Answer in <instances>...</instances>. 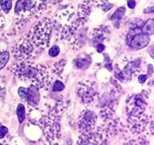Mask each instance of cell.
Wrapping results in <instances>:
<instances>
[{
	"instance_id": "6da1fadb",
	"label": "cell",
	"mask_w": 154,
	"mask_h": 145,
	"mask_svg": "<svg viewBox=\"0 0 154 145\" xmlns=\"http://www.w3.org/2000/svg\"><path fill=\"white\" fill-rule=\"evenodd\" d=\"M13 72L18 79L29 82L39 89L47 87L51 83L48 68L30 60H22L13 66Z\"/></svg>"
},
{
	"instance_id": "7a4b0ae2",
	"label": "cell",
	"mask_w": 154,
	"mask_h": 145,
	"mask_svg": "<svg viewBox=\"0 0 154 145\" xmlns=\"http://www.w3.org/2000/svg\"><path fill=\"white\" fill-rule=\"evenodd\" d=\"M48 8L47 0H17L14 14L19 18H29L41 16Z\"/></svg>"
},
{
	"instance_id": "3957f363",
	"label": "cell",
	"mask_w": 154,
	"mask_h": 145,
	"mask_svg": "<svg viewBox=\"0 0 154 145\" xmlns=\"http://www.w3.org/2000/svg\"><path fill=\"white\" fill-rule=\"evenodd\" d=\"M53 30L52 20L47 18L38 22L33 27L31 33H29L28 36L35 45L46 48L49 45Z\"/></svg>"
},
{
	"instance_id": "277c9868",
	"label": "cell",
	"mask_w": 154,
	"mask_h": 145,
	"mask_svg": "<svg viewBox=\"0 0 154 145\" xmlns=\"http://www.w3.org/2000/svg\"><path fill=\"white\" fill-rule=\"evenodd\" d=\"M60 118L61 116H57L51 112L44 111L43 115L38 122L48 140L52 141L60 137Z\"/></svg>"
},
{
	"instance_id": "5b68a950",
	"label": "cell",
	"mask_w": 154,
	"mask_h": 145,
	"mask_svg": "<svg viewBox=\"0 0 154 145\" xmlns=\"http://www.w3.org/2000/svg\"><path fill=\"white\" fill-rule=\"evenodd\" d=\"M141 26L135 24L131 27L126 37V42L131 48L139 50L147 46L150 42V39L148 35L143 33Z\"/></svg>"
},
{
	"instance_id": "8992f818",
	"label": "cell",
	"mask_w": 154,
	"mask_h": 145,
	"mask_svg": "<svg viewBox=\"0 0 154 145\" xmlns=\"http://www.w3.org/2000/svg\"><path fill=\"white\" fill-rule=\"evenodd\" d=\"M147 104L142 94H134L128 97L126 101V113L128 116H139L145 113Z\"/></svg>"
},
{
	"instance_id": "52a82bcc",
	"label": "cell",
	"mask_w": 154,
	"mask_h": 145,
	"mask_svg": "<svg viewBox=\"0 0 154 145\" xmlns=\"http://www.w3.org/2000/svg\"><path fill=\"white\" fill-rule=\"evenodd\" d=\"M13 53L15 58L20 61L29 60L35 54L34 44L32 42L29 36L23 38L15 44Z\"/></svg>"
},
{
	"instance_id": "ba28073f",
	"label": "cell",
	"mask_w": 154,
	"mask_h": 145,
	"mask_svg": "<svg viewBox=\"0 0 154 145\" xmlns=\"http://www.w3.org/2000/svg\"><path fill=\"white\" fill-rule=\"evenodd\" d=\"M106 130L103 127L99 126L93 128L90 131L84 134H81L79 137L78 143L79 144H99L105 143V140L108 138Z\"/></svg>"
},
{
	"instance_id": "9c48e42d",
	"label": "cell",
	"mask_w": 154,
	"mask_h": 145,
	"mask_svg": "<svg viewBox=\"0 0 154 145\" xmlns=\"http://www.w3.org/2000/svg\"><path fill=\"white\" fill-rule=\"evenodd\" d=\"M76 94L84 104H90L94 101L96 94V88L95 82L90 80H84L78 84Z\"/></svg>"
},
{
	"instance_id": "30bf717a",
	"label": "cell",
	"mask_w": 154,
	"mask_h": 145,
	"mask_svg": "<svg viewBox=\"0 0 154 145\" xmlns=\"http://www.w3.org/2000/svg\"><path fill=\"white\" fill-rule=\"evenodd\" d=\"M150 120V116L145 113L139 116H128V128L132 134L138 135L145 131Z\"/></svg>"
},
{
	"instance_id": "8fae6325",
	"label": "cell",
	"mask_w": 154,
	"mask_h": 145,
	"mask_svg": "<svg viewBox=\"0 0 154 145\" xmlns=\"http://www.w3.org/2000/svg\"><path fill=\"white\" fill-rule=\"evenodd\" d=\"M97 121V116L94 111L86 109L81 113L78 122V130L81 134L87 133L95 128Z\"/></svg>"
},
{
	"instance_id": "7c38bea8",
	"label": "cell",
	"mask_w": 154,
	"mask_h": 145,
	"mask_svg": "<svg viewBox=\"0 0 154 145\" xmlns=\"http://www.w3.org/2000/svg\"><path fill=\"white\" fill-rule=\"evenodd\" d=\"M40 89L37 86L30 84L28 88L20 87L18 89L20 97L26 101L29 107H35L38 105L40 102Z\"/></svg>"
},
{
	"instance_id": "4fadbf2b",
	"label": "cell",
	"mask_w": 154,
	"mask_h": 145,
	"mask_svg": "<svg viewBox=\"0 0 154 145\" xmlns=\"http://www.w3.org/2000/svg\"><path fill=\"white\" fill-rule=\"evenodd\" d=\"M141 59H135V60H129V61L125 65L123 70H121L122 73L124 76L126 81L131 79L132 76L138 73L140 68H141Z\"/></svg>"
},
{
	"instance_id": "5bb4252c",
	"label": "cell",
	"mask_w": 154,
	"mask_h": 145,
	"mask_svg": "<svg viewBox=\"0 0 154 145\" xmlns=\"http://www.w3.org/2000/svg\"><path fill=\"white\" fill-rule=\"evenodd\" d=\"M141 30L143 33L148 36H152L154 33V20L150 18L148 21H146L143 25L141 26Z\"/></svg>"
},
{
	"instance_id": "9a60e30c",
	"label": "cell",
	"mask_w": 154,
	"mask_h": 145,
	"mask_svg": "<svg viewBox=\"0 0 154 145\" xmlns=\"http://www.w3.org/2000/svg\"><path fill=\"white\" fill-rule=\"evenodd\" d=\"M75 64L78 69H86L90 66V59L84 57H79L75 59Z\"/></svg>"
},
{
	"instance_id": "2e32d148",
	"label": "cell",
	"mask_w": 154,
	"mask_h": 145,
	"mask_svg": "<svg viewBox=\"0 0 154 145\" xmlns=\"http://www.w3.org/2000/svg\"><path fill=\"white\" fill-rule=\"evenodd\" d=\"M66 63V60L65 59L59 60L58 62L55 63L53 66V72L57 76H60L63 73V71L64 69L65 65Z\"/></svg>"
},
{
	"instance_id": "e0dca14e",
	"label": "cell",
	"mask_w": 154,
	"mask_h": 145,
	"mask_svg": "<svg viewBox=\"0 0 154 145\" xmlns=\"http://www.w3.org/2000/svg\"><path fill=\"white\" fill-rule=\"evenodd\" d=\"M125 13H126V8L122 6V7L118 8L114 12L111 17V21H119L121 20L124 17Z\"/></svg>"
},
{
	"instance_id": "ac0fdd59",
	"label": "cell",
	"mask_w": 154,
	"mask_h": 145,
	"mask_svg": "<svg viewBox=\"0 0 154 145\" xmlns=\"http://www.w3.org/2000/svg\"><path fill=\"white\" fill-rule=\"evenodd\" d=\"M10 57V53L7 51L0 52V70L2 69L7 64L8 61Z\"/></svg>"
},
{
	"instance_id": "d6986e66",
	"label": "cell",
	"mask_w": 154,
	"mask_h": 145,
	"mask_svg": "<svg viewBox=\"0 0 154 145\" xmlns=\"http://www.w3.org/2000/svg\"><path fill=\"white\" fill-rule=\"evenodd\" d=\"M17 115L19 122L20 123H22L26 117L25 107H24V105L23 104H20L17 106Z\"/></svg>"
},
{
	"instance_id": "ffe728a7",
	"label": "cell",
	"mask_w": 154,
	"mask_h": 145,
	"mask_svg": "<svg viewBox=\"0 0 154 145\" xmlns=\"http://www.w3.org/2000/svg\"><path fill=\"white\" fill-rule=\"evenodd\" d=\"M0 6H1V8L5 14H8L11 9V0H0Z\"/></svg>"
},
{
	"instance_id": "44dd1931",
	"label": "cell",
	"mask_w": 154,
	"mask_h": 145,
	"mask_svg": "<svg viewBox=\"0 0 154 145\" xmlns=\"http://www.w3.org/2000/svg\"><path fill=\"white\" fill-rule=\"evenodd\" d=\"M65 89V85L60 80H57L54 83V85H53L52 91L54 92H61L63 89Z\"/></svg>"
},
{
	"instance_id": "7402d4cb",
	"label": "cell",
	"mask_w": 154,
	"mask_h": 145,
	"mask_svg": "<svg viewBox=\"0 0 154 145\" xmlns=\"http://www.w3.org/2000/svg\"><path fill=\"white\" fill-rule=\"evenodd\" d=\"M60 51V48H59V46H57V45H54V46H52L51 48H50L48 53H49V55L51 56V57H54L59 55Z\"/></svg>"
},
{
	"instance_id": "603a6c76",
	"label": "cell",
	"mask_w": 154,
	"mask_h": 145,
	"mask_svg": "<svg viewBox=\"0 0 154 145\" xmlns=\"http://www.w3.org/2000/svg\"><path fill=\"white\" fill-rule=\"evenodd\" d=\"M107 2H108V0H84V2L90 5V6H91L92 5H101L104 4V3Z\"/></svg>"
},
{
	"instance_id": "cb8c5ba5",
	"label": "cell",
	"mask_w": 154,
	"mask_h": 145,
	"mask_svg": "<svg viewBox=\"0 0 154 145\" xmlns=\"http://www.w3.org/2000/svg\"><path fill=\"white\" fill-rule=\"evenodd\" d=\"M101 8L102 9V11L105 12L111 10L113 7H114V5L111 4V3H108V2H105L104 4L101 5Z\"/></svg>"
},
{
	"instance_id": "d4e9b609",
	"label": "cell",
	"mask_w": 154,
	"mask_h": 145,
	"mask_svg": "<svg viewBox=\"0 0 154 145\" xmlns=\"http://www.w3.org/2000/svg\"><path fill=\"white\" fill-rule=\"evenodd\" d=\"M8 132V128L6 126L2 125L0 127V139H3L6 136V134Z\"/></svg>"
},
{
	"instance_id": "484cf974",
	"label": "cell",
	"mask_w": 154,
	"mask_h": 145,
	"mask_svg": "<svg viewBox=\"0 0 154 145\" xmlns=\"http://www.w3.org/2000/svg\"><path fill=\"white\" fill-rule=\"evenodd\" d=\"M147 75H144V74H141V75H140L139 76H138V81H139L140 83L143 84V83L145 82L146 80H147Z\"/></svg>"
},
{
	"instance_id": "4316f807",
	"label": "cell",
	"mask_w": 154,
	"mask_h": 145,
	"mask_svg": "<svg viewBox=\"0 0 154 145\" xmlns=\"http://www.w3.org/2000/svg\"><path fill=\"white\" fill-rule=\"evenodd\" d=\"M96 49H97V51L99 53H102V51H105V46L102 43H99L96 46Z\"/></svg>"
},
{
	"instance_id": "83f0119b",
	"label": "cell",
	"mask_w": 154,
	"mask_h": 145,
	"mask_svg": "<svg viewBox=\"0 0 154 145\" xmlns=\"http://www.w3.org/2000/svg\"><path fill=\"white\" fill-rule=\"evenodd\" d=\"M127 5L129 8L133 9L136 5V2H135V0H128Z\"/></svg>"
},
{
	"instance_id": "f1b7e54d",
	"label": "cell",
	"mask_w": 154,
	"mask_h": 145,
	"mask_svg": "<svg viewBox=\"0 0 154 145\" xmlns=\"http://www.w3.org/2000/svg\"><path fill=\"white\" fill-rule=\"evenodd\" d=\"M5 26V18L2 14L0 12V29L2 28Z\"/></svg>"
},
{
	"instance_id": "f546056e",
	"label": "cell",
	"mask_w": 154,
	"mask_h": 145,
	"mask_svg": "<svg viewBox=\"0 0 154 145\" xmlns=\"http://www.w3.org/2000/svg\"><path fill=\"white\" fill-rule=\"evenodd\" d=\"M153 10L154 8L153 6H150V7L147 8L144 10V14H150V13H153Z\"/></svg>"
},
{
	"instance_id": "4dcf8cb0",
	"label": "cell",
	"mask_w": 154,
	"mask_h": 145,
	"mask_svg": "<svg viewBox=\"0 0 154 145\" xmlns=\"http://www.w3.org/2000/svg\"><path fill=\"white\" fill-rule=\"evenodd\" d=\"M147 72H148V76H150L153 74V66H152V64L148 65V67H147Z\"/></svg>"
},
{
	"instance_id": "1f68e13d",
	"label": "cell",
	"mask_w": 154,
	"mask_h": 145,
	"mask_svg": "<svg viewBox=\"0 0 154 145\" xmlns=\"http://www.w3.org/2000/svg\"><path fill=\"white\" fill-rule=\"evenodd\" d=\"M51 2H52L54 4H57V3H60L61 2H63V0H51Z\"/></svg>"
}]
</instances>
